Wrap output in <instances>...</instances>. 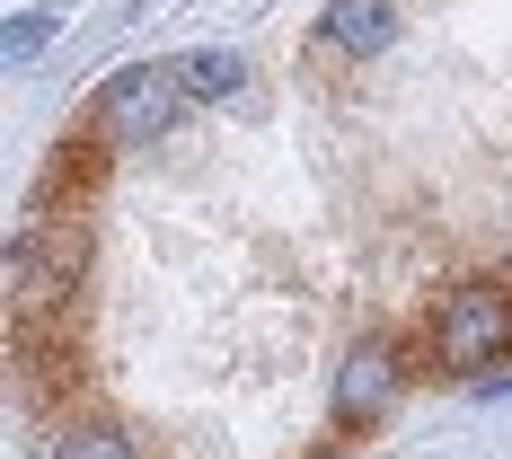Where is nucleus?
<instances>
[{
  "instance_id": "1",
  "label": "nucleus",
  "mask_w": 512,
  "mask_h": 459,
  "mask_svg": "<svg viewBox=\"0 0 512 459\" xmlns=\"http://www.w3.org/2000/svg\"><path fill=\"white\" fill-rule=\"evenodd\" d=\"M177 106H186L177 62H124L98 98H89V124H80V133L106 142V151H151L159 133L177 124Z\"/></svg>"
},
{
  "instance_id": "2",
  "label": "nucleus",
  "mask_w": 512,
  "mask_h": 459,
  "mask_svg": "<svg viewBox=\"0 0 512 459\" xmlns=\"http://www.w3.org/2000/svg\"><path fill=\"white\" fill-rule=\"evenodd\" d=\"M512 354V283H460L433 309V362L451 380H477L486 362Z\"/></svg>"
},
{
  "instance_id": "3",
  "label": "nucleus",
  "mask_w": 512,
  "mask_h": 459,
  "mask_svg": "<svg viewBox=\"0 0 512 459\" xmlns=\"http://www.w3.org/2000/svg\"><path fill=\"white\" fill-rule=\"evenodd\" d=\"M398 389H407V354H398V336H362L354 354L336 362V433H362V424H380V415L398 407Z\"/></svg>"
},
{
  "instance_id": "4",
  "label": "nucleus",
  "mask_w": 512,
  "mask_h": 459,
  "mask_svg": "<svg viewBox=\"0 0 512 459\" xmlns=\"http://www.w3.org/2000/svg\"><path fill=\"white\" fill-rule=\"evenodd\" d=\"M327 45L371 62V53L398 45V0H327Z\"/></svg>"
},
{
  "instance_id": "5",
  "label": "nucleus",
  "mask_w": 512,
  "mask_h": 459,
  "mask_svg": "<svg viewBox=\"0 0 512 459\" xmlns=\"http://www.w3.org/2000/svg\"><path fill=\"white\" fill-rule=\"evenodd\" d=\"M45 459H142V451H133L124 424H106V415H71V424L45 442Z\"/></svg>"
},
{
  "instance_id": "6",
  "label": "nucleus",
  "mask_w": 512,
  "mask_h": 459,
  "mask_svg": "<svg viewBox=\"0 0 512 459\" xmlns=\"http://www.w3.org/2000/svg\"><path fill=\"white\" fill-rule=\"evenodd\" d=\"M177 80H186V98H230L248 80V53L239 45H195V53H177Z\"/></svg>"
},
{
  "instance_id": "7",
  "label": "nucleus",
  "mask_w": 512,
  "mask_h": 459,
  "mask_svg": "<svg viewBox=\"0 0 512 459\" xmlns=\"http://www.w3.org/2000/svg\"><path fill=\"white\" fill-rule=\"evenodd\" d=\"M45 45H53V9H27V18H9V36H0V53H9V62H36Z\"/></svg>"
}]
</instances>
